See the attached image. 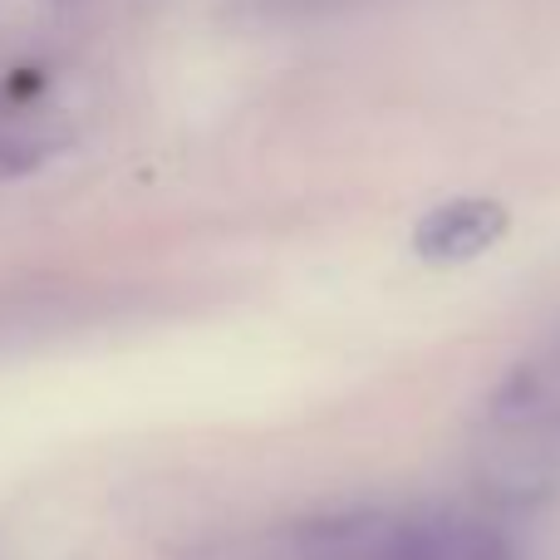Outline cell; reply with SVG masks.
<instances>
[{
	"label": "cell",
	"mask_w": 560,
	"mask_h": 560,
	"mask_svg": "<svg viewBox=\"0 0 560 560\" xmlns=\"http://www.w3.org/2000/svg\"><path fill=\"white\" fill-rule=\"evenodd\" d=\"M472 467L482 492L506 506H532L560 487V325L546 329L487 394Z\"/></svg>",
	"instance_id": "cell-2"
},
{
	"label": "cell",
	"mask_w": 560,
	"mask_h": 560,
	"mask_svg": "<svg viewBox=\"0 0 560 560\" xmlns=\"http://www.w3.org/2000/svg\"><path fill=\"white\" fill-rule=\"evenodd\" d=\"M35 167H39V148L35 143L0 133V183H5V177H25V173H35Z\"/></svg>",
	"instance_id": "cell-4"
},
{
	"label": "cell",
	"mask_w": 560,
	"mask_h": 560,
	"mask_svg": "<svg viewBox=\"0 0 560 560\" xmlns=\"http://www.w3.org/2000/svg\"><path fill=\"white\" fill-rule=\"evenodd\" d=\"M192 560H512V546L463 506H335L226 536Z\"/></svg>",
	"instance_id": "cell-1"
},
{
	"label": "cell",
	"mask_w": 560,
	"mask_h": 560,
	"mask_svg": "<svg viewBox=\"0 0 560 560\" xmlns=\"http://www.w3.org/2000/svg\"><path fill=\"white\" fill-rule=\"evenodd\" d=\"M506 226H512V212L497 197H453V202L418 217L413 252L428 266H463L492 252L506 236Z\"/></svg>",
	"instance_id": "cell-3"
}]
</instances>
